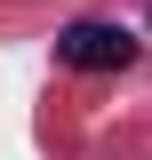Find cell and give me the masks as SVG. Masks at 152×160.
<instances>
[{
	"label": "cell",
	"mask_w": 152,
	"mask_h": 160,
	"mask_svg": "<svg viewBox=\"0 0 152 160\" xmlns=\"http://www.w3.org/2000/svg\"><path fill=\"white\" fill-rule=\"evenodd\" d=\"M56 64L64 72H128L136 64V32L128 24H104V16H80L56 32Z\"/></svg>",
	"instance_id": "6da1fadb"
}]
</instances>
